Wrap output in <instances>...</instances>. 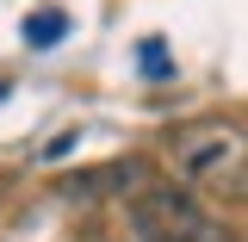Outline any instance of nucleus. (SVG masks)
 Returning <instances> with one entry per match:
<instances>
[{
  "mask_svg": "<svg viewBox=\"0 0 248 242\" xmlns=\"http://www.w3.org/2000/svg\"><path fill=\"white\" fill-rule=\"evenodd\" d=\"M62 31H68V19L44 6V13H31V19H25V44H37V50H50V44H62Z\"/></svg>",
  "mask_w": 248,
  "mask_h": 242,
  "instance_id": "20e7f679",
  "label": "nucleus"
},
{
  "mask_svg": "<svg viewBox=\"0 0 248 242\" xmlns=\"http://www.w3.org/2000/svg\"><path fill=\"white\" fill-rule=\"evenodd\" d=\"M130 242H223V224L186 186L149 180L130 199Z\"/></svg>",
  "mask_w": 248,
  "mask_h": 242,
  "instance_id": "f257e3e1",
  "label": "nucleus"
},
{
  "mask_svg": "<svg viewBox=\"0 0 248 242\" xmlns=\"http://www.w3.org/2000/svg\"><path fill=\"white\" fill-rule=\"evenodd\" d=\"M223 161H236V143H223V137H211L205 149H192L186 155V180H211Z\"/></svg>",
  "mask_w": 248,
  "mask_h": 242,
  "instance_id": "7ed1b4c3",
  "label": "nucleus"
},
{
  "mask_svg": "<svg viewBox=\"0 0 248 242\" xmlns=\"http://www.w3.org/2000/svg\"><path fill=\"white\" fill-rule=\"evenodd\" d=\"M143 75H155V81H161V75H174V68H168V50H161V44H143Z\"/></svg>",
  "mask_w": 248,
  "mask_h": 242,
  "instance_id": "39448f33",
  "label": "nucleus"
},
{
  "mask_svg": "<svg viewBox=\"0 0 248 242\" xmlns=\"http://www.w3.org/2000/svg\"><path fill=\"white\" fill-rule=\"evenodd\" d=\"M149 180H155L149 161H143V155H124V161H106L99 174H68L62 193H68V199H137Z\"/></svg>",
  "mask_w": 248,
  "mask_h": 242,
  "instance_id": "f03ea898",
  "label": "nucleus"
}]
</instances>
